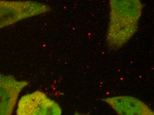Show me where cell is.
<instances>
[{
	"instance_id": "6da1fadb",
	"label": "cell",
	"mask_w": 154,
	"mask_h": 115,
	"mask_svg": "<svg viewBox=\"0 0 154 115\" xmlns=\"http://www.w3.org/2000/svg\"><path fill=\"white\" fill-rule=\"evenodd\" d=\"M108 47L117 50L123 47L137 31L143 5L140 0H109Z\"/></svg>"
},
{
	"instance_id": "7a4b0ae2",
	"label": "cell",
	"mask_w": 154,
	"mask_h": 115,
	"mask_svg": "<svg viewBox=\"0 0 154 115\" xmlns=\"http://www.w3.org/2000/svg\"><path fill=\"white\" fill-rule=\"evenodd\" d=\"M50 7L32 1H0V29L48 13Z\"/></svg>"
},
{
	"instance_id": "3957f363",
	"label": "cell",
	"mask_w": 154,
	"mask_h": 115,
	"mask_svg": "<svg viewBox=\"0 0 154 115\" xmlns=\"http://www.w3.org/2000/svg\"><path fill=\"white\" fill-rule=\"evenodd\" d=\"M17 115H60V105L41 91L37 90L24 95L19 101Z\"/></svg>"
},
{
	"instance_id": "277c9868",
	"label": "cell",
	"mask_w": 154,
	"mask_h": 115,
	"mask_svg": "<svg viewBox=\"0 0 154 115\" xmlns=\"http://www.w3.org/2000/svg\"><path fill=\"white\" fill-rule=\"evenodd\" d=\"M29 84L0 72V115L12 114L21 91Z\"/></svg>"
},
{
	"instance_id": "5b68a950",
	"label": "cell",
	"mask_w": 154,
	"mask_h": 115,
	"mask_svg": "<svg viewBox=\"0 0 154 115\" xmlns=\"http://www.w3.org/2000/svg\"><path fill=\"white\" fill-rule=\"evenodd\" d=\"M102 100L119 115H154V112L145 103L133 97L118 96Z\"/></svg>"
}]
</instances>
